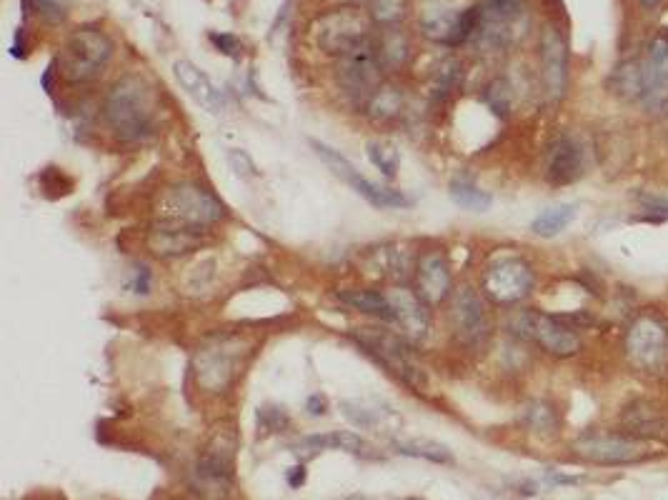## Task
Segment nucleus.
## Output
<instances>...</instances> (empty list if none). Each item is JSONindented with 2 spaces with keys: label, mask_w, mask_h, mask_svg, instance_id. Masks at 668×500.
<instances>
[{
  "label": "nucleus",
  "mask_w": 668,
  "mask_h": 500,
  "mask_svg": "<svg viewBox=\"0 0 668 500\" xmlns=\"http://www.w3.org/2000/svg\"><path fill=\"white\" fill-rule=\"evenodd\" d=\"M513 330L523 338L536 340L541 348H546L551 355H576L581 350V338L566 320L556 318V315H543L526 310V313L513 318Z\"/></svg>",
  "instance_id": "9"
},
{
  "label": "nucleus",
  "mask_w": 668,
  "mask_h": 500,
  "mask_svg": "<svg viewBox=\"0 0 668 500\" xmlns=\"http://www.w3.org/2000/svg\"><path fill=\"white\" fill-rule=\"evenodd\" d=\"M173 73H176V80L181 83V88L196 100L201 108H206L208 113H221L223 110V98L221 90L213 85V80L203 73L201 68L191 63V60H176L173 65Z\"/></svg>",
  "instance_id": "20"
},
{
  "label": "nucleus",
  "mask_w": 668,
  "mask_h": 500,
  "mask_svg": "<svg viewBox=\"0 0 668 500\" xmlns=\"http://www.w3.org/2000/svg\"><path fill=\"white\" fill-rule=\"evenodd\" d=\"M158 215H161V223H176L203 230L218 223L226 215V210L211 190L193 183H181L163 193V198L158 200Z\"/></svg>",
  "instance_id": "3"
},
{
  "label": "nucleus",
  "mask_w": 668,
  "mask_h": 500,
  "mask_svg": "<svg viewBox=\"0 0 668 500\" xmlns=\"http://www.w3.org/2000/svg\"><path fill=\"white\" fill-rule=\"evenodd\" d=\"M211 38V43L216 45L218 50H221L223 55H231V58H238V55L243 53V43L236 38V35L231 33H211L208 35Z\"/></svg>",
  "instance_id": "39"
},
{
  "label": "nucleus",
  "mask_w": 668,
  "mask_h": 500,
  "mask_svg": "<svg viewBox=\"0 0 668 500\" xmlns=\"http://www.w3.org/2000/svg\"><path fill=\"white\" fill-rule=\"evenodd\" d=\"M313 38L318 48L331 55H346L371 38V18L361 8H333L318 15L313 23Z\"/></svg>",
  "instance_id": "4"
},
{
  "label": "nucleus",
  "mask_w": 668,
  "mask_h": 500,
  "mask_svg": "<svg viewBox=\"0 0 668 500\" xmlns=\"http://www.w3.org/2000/svg\"><path fill=\"white\" fill-rule=\"evenodd\" d=\"M353 338L356 343L366 350L368 355L378 360V363L386 365L396 378H401L403 383L411 385L416 393L426 390V373H423L421 365L413 360V355L408 353L406 343H403L398 335H393L391 330L381 328H356L353 330Z\"/></svg>",
  "instance_id": "5"
},
{
  "label": "nucleus",
  "mask_w": 668,
  "mask_h": 500,
  "mask_svg": "<svg viewBox=\"0 0 668 500\" xmlns=\"http://www.w3.org/2000/svg\"><path fill=\"white\" fill-rule=\"evenodd\" d=\"M108 128L126 143L146 140L156 130V95L141 75L118 80L103 103Z\"/></svg>",
  "instance_id": "1"
},
{
  "label": "nucleus",
  "mask_w": 668,
  "mask_h": 500,
  "mask_svg": "<svg viewBox=\"0 0 668 500\" xmlns=\"http://www.w3.org/2000/svg\"><path fill=\"white\" fill-rule=\"evenodd\" d=\"M583 173V153L576 140L561 138L548 148L546 178L553 185H568Z\"/></svg>",
  "instance_id": "21"
},
{
  "label": "nucleus",
  "mask_w": 668,
  "mask_h": 500,
  "mask_svg": "<svg viewBox=\"0 0 668 500\" xmlns=\"http://www.w3.org/2000/svg\"><path fill=\"white\" fill-rule=\"evenodd\" d=\"M541 65H543V85H546L548 95H551L553 100H558L563 93H566L568 63H566V43H563V38L558 35L556 28L543 30Z\"/></svg>",
  "instance_id": "17"
},
{
  "label": "nucleus",
  "mask_w": 668,
  "mask_h": 500,
  "mask_svg": "<svg viewBox=\"0 0 668 500\" xmlns=\"http://www.w3.org/2000/svg\"><path fill=\"white\" fill-rule=\"evenodd\" d=\"M641 203L646 205V210H651V213L666 215V218H668V198H653V195H643Z\"/></svg>",
  "instance_id": "41"
},
{
  "label": "nucleus",
  "mask_w": 668,
  "mask_h": 500,
  "mask_svg": "<svg viewBox=\"0 0 668 500\" xmlns=\"http://www.w3.org/2000/svg\"><path fill=\"white\" fill-rule=\"evenodd\" d=\"M403 108V95L398 93V88H391V85H381V88L373 93V98L366 103L368 115L373 120H388L393 115L401 113Z\"/></svg>",
  "instance_id": "29"
},
{
  "label": "nucleus",
  "mask_w": 668,
  "mask_h": 500,
  "mask_svg": "<svg viewBox=\"0 0 668 500\" xmlns=\"http://www.w3.org/2000/svg\"><path fill=\"white\" fill-rule=\"evenodd\" d=\"M451 265L441 250L426 253L418 263V295L428 305H438L451 295Z\"/></svg>",
  "instance_id": "19"
},
{
  "label": "nucleus",
  "mask_w": 668,
  "mask_h": 500,
  "mask_svg": "<svg viewBox=\"0 0 668 500\" xmlns=\"http://www.w3.org/2000/svg\"><path fill=\"white\" fill-rule=\"evenodd\" d=\"M616 88L618 93L626 95V98H636L643 95V80H641V68L636 63H628L626 68H621L616 73Z\"/></svg>",
  "instance_id": "34"
},
{
  "label": "nucleus",
  "mask_w": 668,
  "mask_h": 500,
  "mask_svg": "<svg viewBox=\"0 0 668 500\" xmlns=\"http://www.w3.org/2000/svg\"><path fill=\"white\" fill-rule=\"evenodd\" d=\"M133 290H136L138 295H146L148 290H151V270H148L146 265L136 268V280H133Z\"/></svg>",
  "instance_id": "40"
},
{
  "label": "nucleus",
  "mask_w": 668,
  "mask_h": 500,
  "mask_svg": "<svg viewBox=\"0 0 668 500\" xmlns=\"http://www.w3.org/2000/svg\"><path fill=\"white\" fill-rule=\"evenodd\" d=\"M406 500H423V498H406Z\"/></svg>",
  "instance_id": "46"
},
{
  "label": "nucleus",
  "mask_w": 668,
  "mask_h": 500,
  "mask_svg": "<svg viewBox=\"0 0 668 500\" xmlns=\"http://www.w3.org/2000/svg\"><path fill=\"white\" fill-rule=\"evenodd\" d=\"M306 408H308V413L311 415H326V410H328V400L323 398L321 393H316V395H311V398H308V403H306Z\"/></svg>",
  "instance_id": "42"
},
{
  "label": "nucleus",
  "mask_w": 668,
  "mask_h": 500,
  "mask_svg": "<svg viewBox=\"0 0 668 500\" xmlns=\"http://www.w3.org/2000/svg\"><path fill=\"white\" fill-rule=\"evenodd\" d=\"M576 218V205H556V208H548L533 220L531 230L541 238H553V235L561 233L571 220Z\"/></svg>",
  "instance_id": "28"
},
{
  "label": "nucleus",
  "mask_w": 668,
  "mask_h": 500,
  "mask_svg": "<svg viewBox=\"0 0 668 500\" xmlns=\"http://www.w3.org/2000/svg\"><path fill=\"white\" fill-rule=\"evenodd\" d=\"M388 298H391L393 313H396L393 323L401 328L403 338H408L411 343L426 340L428 330H431V315L426 310V300L406 288H396L393 293H388Z\"/></svg>",
  "instance_id": "15"
},
{
  "label": "nucleus",
  "mask_w": 668,
  "mask_h": 500,
  "mask_svg": "<svg viewBox=\"0 0 668 500\" xmlns=\"http://www.w3.org/2000/svg\"><path fill=\"white\" fill-rule=\"evenodd\" d=\"M523 418H526V423L531 425L533 430H541V433L543 430H553V425H556V415H553V410L543 403L528 405Z\"/></svg>",
  "instance_id": "36"
},
{
  "label": "nucleus",
  "mask_w": 668,
  "mask_h": 500,
  "mask_svg": "<svg viewBox=\"0 0 668 500\" xmlns=\"http://www.w3.org/2000/svg\"><path fill=\"white\" fill-rule=\"evenodd\" d=\"M241 353V340L236 338H221L203 345L196 355L198 385L208 393H223L238 375Z\"/></svg>",
  "instance_id": "8"
},
{
  "label": "nucleus",
  "mask_w": 668,
  "mask_h": 500,
  "mask_svg": "<svg viewBox=\"0 0 668 500\" xmlns=\"http://www.w3.org/2000/svg\"><path fill=\"white\" fill-rule=\"evenodd\" d=\"M233 453H236V433L233 430H221L216 438L208 443L206 453L201 455L196 465L198 488L206 493H226L233 478Z\"/></svg>",
  "instance_id": "12"
},
{
  "label": "nucleus",
  "mask_w": 668,
  "mask_h": 500,
  "mask_svg": "<svg viewBox=\"0 0 668 500\" xmlns=\"http://www.w3.org/2000/svg\"><path fill=\"white\" fill-rule=\"evenodd\" d=\"M346 500H368L366 495H351V498H346Z\"/></svg>",
  "instance_id": "45"
},
{
  "label": "nucleus",
  "mask_w": 668,
  "mask_h": 500,
  "mask_svg": "<svg viewBox=\"0 0 668 500\" xmlns=\"http://www.w3.org/2000/svg\"><path fill=\"white\" fill-rule=\"evenodd\" d=\"M288 483H291L293 488H301V485L306 483V468H303V465H296V468L288 470Z\"/></svg>",
  "instance_id": "43"
},
{
  "label": "nucleus",
  "mask_w": 668,
  "mask_h": 500,
  "mask_svg": "<svg viewBox=\"0 0 668 500\" xmlns=\"http://www.w3.org/2000/svg\"><path fill=\"white\" fill-rule=\"evenodd\" d=\"M626 353L636 368L661 373L668 365V333L656 318H638L626 335Z\"/></svg>",
  "instance_id": "10"
},
{
  "label": "nucleus",
  "mask_w": 668,
  "mask_h": 500,
  "mask_svg": "<svg viewBox=\"0 0 668 500\" xmlns=\"http://www.w3.org/2000/svg\"><path fill=\"white\" fill-rule=\"evenodd\" d=\"M176 500H181V498H176Z\"/></svg>",
  "instance_id": "47"
},
{
  "label": "nucleus",
  "mask_w": 668,
  "mask_h": 500,
  "mask_svg": "<svg viewBox=\"0 0 668 500\" xmlns=\"http://www.w3.org/2000/svg\"><path fill=\"white\" fill-rule=\"evenodd\" d=\"M311 145L318 153V158L333 170L336 178L346 180L363 200H368V203L376 205V208H408V205H413V200L408 198L403 190L386 188V185H378L373 183V180H368L366 175H361V170H358L341 150H333L331 145L321 143V140H311Z\"/></svg>",
  "instance_id": "6"
},
{
  "label": "nucleus",
  "mask_w": 668,
  "mask_h": 500,
  "mask_svg": "<svg viewBox=\"0 0 668 500\" xmlns=\"http://www.w3.org/2000/svg\"><path fill=\"white\" fill-rule=\"evenodd\" d=\"M451 200L456 205H461L463 210H471V213H486L493 203V198L486 193V190H481L476 183H471V180L466 178L453 180Z\"/></svg>",
  "instance_id": "27"
},
{
  "label": "nucleus",
  "mask_w": 668,
  "mask_h": 500,
  "mask_svg": "<svg viewBox=\"0 0 668 500\" xmlns=\"http://www.w3.org/2000/svg\"><path fill=\"white\" fill-rule=\"evenodd\" d=\"M453 328L461 335L463 343L483 345L491 335V318L483 305L481 295L473 288H461L453 298Z\"/></svg>",
  "instance_id": "13"
},
{
  "label": "nucleus",
  "mask_w": 668,
  "mask_h": 500,
  "mask_svg": "<svg viewBox=\"0 0 668 500\" xmlns=\"http://www.w3.org/2000/svg\"><path fill=\"white\" fill-rule=\"evenodd\" d=\"M113 58V40L98 28H78L63 43L58 65L68 83H88L106 70Z\"/></svg>",
  "instance_id": "2"
},
{
  "label": "nucleus",
  "mask_w": 668,
  "mask_h": 500,
  "mask_svg": "<svg viewBox=\"0 0 668 500\" xmlns=\"http://www.w3.org/2000/svg\"><path fill=\"white\" fill-rule=\"evenodd\" d=\"M533 288V273L528 263L518 258H503L493 263L483 275V290L491 300L501 305L518 303Z\"/></svg>",
  "instance_id": "11"
},
{
  "label": "nucleus",
  "mask_w": 668,
  "mask_h": 500,
  "mask_svg": "<svg viewBox=\"0 0 668 500\" xmlns=\"http://www.w3.org/2000/svg\"><path fill=\"white\" fill-rule=\"evenodd\" d=\"M393 448L396 453L408 455V458H423L431 460V463H451L453 455L451 450L443 443L428 438H411V440H393Z\"/></svg>",
  "instance_id": "26"
},
{
  "label": "nucleus",
  "mask_w": 668,
  "mask_h": 500,
  "mask_svg": "<svg viewBox=\"0 0 668 500\" xmlns=\"http://www.w3.org/2000/svg\"><path fill=\"white\" fill-rule=\"evenodd\" d=\"M461 13L463 10L453 8V5H448L446 0H431V3H426V8H423L421 13L423 33H426L431 40H438V43L451 45L453 30H456V23L458 18H461Z\"/></svg>",
  "instance_id": "22"
},
{
  "label": "nucleus",
  "mask_w": 668,
  "mask_h": 500,
  "mask_svg": "<svg viewBox=\"0 0 668 500\" xmlns=\"http://www.w3.org/2000/svg\"><path fill=\"white\" fill-rule=\"evenodd\" d=\"M203 245L201 230L186 228L176 223H161L148 233V248L158 258H178L188 255Z\"/></svg>",
  "instance_id": "18"
},
{
  "label": "nucleus",
  "mask_w": 668,
  "mask_h": 500,
  "mask_svg": "<svg viewBox=\"0 0 668 500\" xmlns=\"http://www.w3.org/2000/svg\"><path fill=\"white\" fill-rule=\"evenodd\" d=\"M461 78H463L461 63H456V60H443L441 68H438L436 73V83H433V93H436V98L446 100L448 95L456 93L458 85H461Z\"/></svg>",
  "instance_id": "32"
},
{
  "label": "nucleus",
  "mask_w": 668,
  "mask_h": 500,
  "mask_svg": "<svg viewBox=\"0 0 668 500\" xmlns=\"http://www.w3.org/2000/svg\"><path fill=\"white\" fill-rule=\"evenodd\" d=\"M383 68H398L408 60V40L401 33H386L378 43Z\"/></svg>",
  "instance_id": "31"
},
{
  "label": "nucleus",
  "mask_w": 668,
  "mask_h": 500,
  "mask_svg": "<svg viewBox=\"0 0 668 500\" xmlns=\"http://www.w3.org/2000/svg\"><path fill=\"white\" fill-rule=\"evenodd\" d=\"M341 413L361 430H376L393 418V410L378 400H341Z\"/></svg>",
  "instance_id": "24"
},
{
  "label": "nucleus",
  "mask_w": 668,
  "mask_h": 500,
  "mask_svg": "<svg viewBox=\"0 0 668 500\" xmlns=\"http://www.w3.org/2000/svg\"><path fill=\"white\" fill-rule=\"evenodd\" d=\"M643 100L651 108L666 103L668 98V40L656 38L648 45V53L641 63Z\"/></svg>",
  "instance_id": "16"
},
{
  "label": "nucleus",
  "mask_w": 668,
  "mask_h": 500,
  "mask_svg": "<svg viewBox=\"0 0 668 500\" xmlns=\"http://www.w3.org/2000/svg\"><path fill=\"white\" fill-rule=\"evenodd\" d=\"M303 448L308 450H346V453L353 455H366V458H373L371 445L361 438L353 430H331V433H316L308 435V438L301 440Z\"/></svg>",
  "instance_id": "23"
},
{
  "label": "nucleus",
  "mask_w": 668,
  "mask_h": 500,
  "mask_svg": "<svg viewBox=\"0 0 668 500\" xmlns=\"http://www.w3.org/2000/svg\"><path fill=\"white\" fill-rule=\"evenodd\" d=\"M486 103L491 105L498 115L508 113V108H511V88H508L506 80H496V83L488 85Z\"/></svg>",
  "instance_id": "37"
},
{
  "label": "nucleus",
  "mask_w": 668,
  "mask_h": 500,
  "mask_svg": "<svg viewBox=\"0 0 668 500\" xmlns=\"http://www.w3.org/2000/svg\"><path fill=\"white\" fill-rule=\"evenodd\" d=\"M228 165H231V170L238 175V178H256L258 175L256 163H253V158L246 153V150L238 148L228 150Z\"/></svg>",
  "instance_id": "38"
},
{
  "label": "nucleus",
  "mask_w": 668,
  "mask_h": 500,
  "mask_svg": "<svg viewBox=\"0 0 668 500\" xmlns=\"http://www.w3.org/2000/svg\"><path fill=\"white\" fill-rule=\"evenodd\" d=\"M341 303L351 305L353 310L358 313L373 315L378 320H386V323H393L396 320V313H393V305L388 293H378V290H343Z\"/></svg>",
  "instance_id": "25"
},
{
  "label": "nucleus",
  "mask_w": 668,
  "mask_h": 500,
  "mask_svg": "<svg viewBox=\"0 0 668 500\" xmlns=\"http://www.w3.org/2000/svg\"><path fill=\"white\" fill-rule=\"evenodd\" d=\"M288 425V415L281 405H263L258 408V433H278Z\"/></svg>",
  "instance_id": "35"
},
{
  "label": "nucleus",
  "mask_w": 668,
  "mask_h": 500,
  "mask_svg": "<svg viewBox=\"0 0 668 500\" xmlns=\"http://www.w3.org/2000/svg\"><path fill=\"white\" fill-rule=\"evenodd\" d=\"M638 3H641L643 8H648V10H651V8H656V5L661 3V0H638Z\"/></svg>",
  "instance_id": "44"
},
{
  "label": "nucleus",
  "mask_w": 668,
  "mask_h": 500,
  "mask_svg": "<svg viewBox=\"0 0 668 500\" xmlns=\"http://www.w3.org/2000/svg\"><path fill=\"white\" fill-rule=\"evenodd\" d=\"M576 453L581 458L593 460L601 465H621L641 460L646 448L643 443L631 438H618V435H588V438L578 440Z\"/></svg>",
  "instance_id": "14"
},
{
  "label": "nucleus",
  "mask_w": 668,
  "mask_h": 500,
  "mask_svg": "<svg viewBox=\"0 0 668 500\" xmlns=\"http://www.w3.org/2000/svg\"><path fill=\"white\" fill-rule=\"evenodd\" d=\"M381 70L383 63L381 55H378V43L368 38L366 43L343 55L341 65H338V83L343 85V90L351 98L368 103L373 93L381 88Z\"/></svg>",
  "instance_id": "7"
},
{
  "label": "nucleus",
  "mask_w": 668,
  "mask_h": 500,
  "mask_svg": "<svg viewBox=\"0 0 668 500\" xmlns=\"http://www.w3.org/2000/svg\"><path fill=\"white\" fill-rule=\"evenodd\" d=\"M371 18L381 25H396L406 18V0H371Z\"/></svg>",
  "instance_id": "33"
},
{
  "label": "nucleus",
  "mask_w": 668,
  "mask_h": 500,
  "mask_svg": "<svg viewBox=\"0 0 668 500\" xmlns=\"http://www.w3.org/2000/svg\"><path fill=\"white\" fill-rule=\"evenodd\" d=\"M366 150H368V158H371V163L376 165V168L381 170L388 180L396 178L398 163H401L396 145L388 143V140H371Z\"/></svg>",
  "instance_id": "30"
}]
</instances>
